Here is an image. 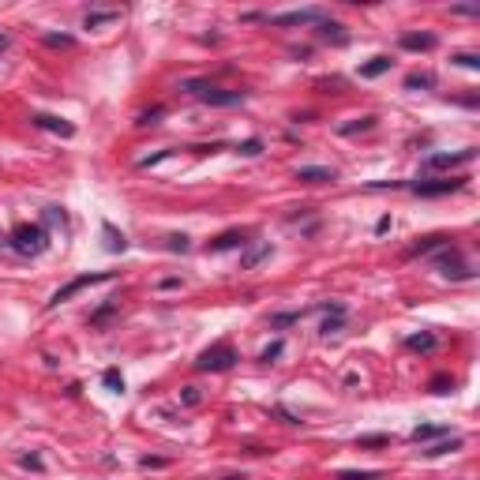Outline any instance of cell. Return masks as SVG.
<instances>
[{
	"label": "cell",
	"instance_id": "cell-1",
	"mask_svg": "<svg viewBox=\"0 0 480 480\" xmlns=\"http://www.w3.org/2000/svg\"><path fill=\"white\" fill-rule=\"evenodd\" d=\"M8 244H12L19 255H41V252L49 248V233H46L41 225H27V222H23V225L12 229Z\"/></svg>",
	"mask_w": 480,
	"mask_h": 480
},
{
	"label": "cell",
	"instance_id": "cell-2",
	"mask_svg": "<svg viewBox=\"0 0 480 480\" xmlns=\"http://www.w3.org/2000/svg\"><path fill=\"white\" fill-rule=\"evenodd\" d=\"M184 91L195 94L206 105H240L244 102V91H225V86H214V83H203V79H188Z\"/></svg>",
	"mask_w": 480,
	"mask_h": 480
},
{
	"label": "cell",
	"instance_id": "cell-3",
	"mask_svg": "<svg viewBox=\"0 0 480 480\" xmlns=\"http://www.w3.org/2000/svg\"><path fill=\"white\" fill-rule=\"evenodd\" d=\"M236 360H240V356H236L233 345H229V342H218V345H211V349H203L199 360H195V368H199V372H229Z\"/></svg>",
	"mask_w": 480,
	"mask_h": 480
},
{
	"label": "cell",
	"instance_id": "cell-4",
	"mask_svg": "<svg viewBox=\"0 0 480 480\" xmlns=\"http://www.w3.org/2000/svg\"><path fill=\"white\" fill-rule=\"evenodd\" d=\"M113 278H116L113 270H98V274H79V278H72L68 286H60V289H57V293H53V297H49V308H57V304L72 300L75 293H83L86 286H98V281H113Z\"/></svg>",
	"mask_w": 480,
	"mask_h": 480
},
{
	"label": "cell",
	"instance_id": "cell-5",
	"mask_svg": "<svg viewBox=\"0 0 480 480\" xmlns=\"http://www.w3.org/2000/svg\"><path fill=\"white\" fill-rule=\"evenodd\" d=\"M319 27L326 23V12L323 8H297V12H281V15H270V27Z\"/></svg>",
	"mask_w": 480,
	"mask_h": 480
},
{
	"label": "cell",
	"instance_id": "cell-6",
	"mask_svg": "<svg viewBox=\"0 0 480 480\" xmlns=\"http://www.w3.org/2000/svg\"><path fill=\"white\" fill-rule=\"evenodd\" d=\"M473 158H476V150L465 147V150H458V154H432L424 161V169H458V166H469Z\"/></svg>",
	"mask_w": 480,
	"mask_h": 480
},
{
	"label": "cell",
	"instance_id": "cell-7",
	"mask_svg": "<svg viewBox=\"0 0 480 480\" xmlns=\"http://www.w3.org/2000/svg\"><path fill=\"white\" fill-rule=\"evenodd\" d=\"M417 195H446V192H458L462 188V180H454V177H443V180H413L409 184Z\"/></svg>",
	"mask_w": 480,
	"mask_h": 480
},
{
	"label": "cell",
	"instance_id": "cell-8",
	"mask_svg": "<svg viewBox=\"0 0 480 480\" xmlns=\"http://www.w3.org/2000/svg\"><path fill=\"white\" fill-rule=\"evenodd\" d=\"M435 267H439L446 278H473V270H469V267L462 263V255H458L454 248H451V252H443L439 259H435Z\"/></svg>",
	"mask_w": 480,
	"mask_h": 480
},
{
	"label": "cell",
	"instance_id": "cell-9",
	"mask_svg": "<svg viewBox=\"0 0 480 480\" xmlns=\"http://www.w3.org/2000/svg\"><path fill=\"white\" fill-rule=\"evenodd\" d=\"M30 120H34L38 128H46V132H53V135H64V139L75 135V124H68V120H60V116H53V113H34Z\"/></svg>",
	"mask_w": 480,
	"mask_h": 480
},
{
	"label": "cell",
	"instance_id": "cell-10",
	"mask_svg": "<svg viewBox=\"0 0 480 480\" xmlns=\"http://www.w3.org/2000/svg\"><path fill=\"white\" fill-rule=\"evenodd\" d=\"M338 173L334 169H326V166H300L297 169V180H308V184H326V180H334Z\"/></svg>",
	"mask_w": 480,
	"mask_h": 480
},
{
	"label": "cell",
	"instance_id": "cell-11",
	"mask_svg": "<svg viewBox=\"0 0 480 480\" xmlns=\"http://www.w3.org/2000/svg\"><path fill=\"white\" fill-rule=\"evenodd\" d=\"M267 255H270V240H263V244H252V248L244 252V259H240V270H252L259 259H267Z\"/></svg>",
	"mask_w": 480,
	"mask_h": 480
},
{
	"label": "cell",
	"instance_id": "cell-12",
	"mask_svg": "<svg viewBox=\"0 0 480 480\" xmlns=\"http://www.w3.org/2000/svg\"><path fill=\"white\" fill-rule=\"evenodd\" d=\"M240 244H244V233L229 229V233H222L218 240H211V252H229V248H240Z\"/></svg>",
	"mask_w": 480,
	"mask_h": 480
},
{
	"label": "cell",
	"instance_id": "cell-13",
	"mask_svg": "<svg viewBox=\"0 0 480 480\" xmlns=\"http://www.w3.org/2000/svg\"><path fill=\"white\" fill-rule=\"evenodd\" d=\"M102 233H105V252H124V248H128V240H124V233H116V229L113 225H102Z\"/></svg>",
	"mask_w": 480,
	"mask_h": 480
},
{
	"label": "cell",
	"instance_id": "cell-14",
	"mask_svg": "<svg viewBox=\"0 0 480 480\" xmlns=\"http://www.w3.org/2000/svg\"><path fill=\"white\" fill-rule=\"evenodd\" d=\"M435 435H446L443 424H420V428H413L409 439H413V443H428V439H435Z\"/></svg>",
	"mask_w": 480,
	"mask_h": 480
},
{
	"label": "cell",
	"instance_id": "cell-15",
	"mask_svg": "<svg viewBox=\"0 0 480 480\" xmlns=\"http://www.w3.org/2000/svg\"><path fill=\"white\" fill-rule=\"evenodd\" d=\"M406 49H435V34H401Z\"/></svg>",
	"mask_w": 480,
	"mask_h": 480
},
{
	"label": "cell",
	"instance_id": "cell-16",
	"mask_svg": "<svg viewBox=\"0 0 480 480\" xmlns=\"http://www.w3.org/2000/svg\"><path fill=\"white\" fill-rule=\"evenodd\" d=\"M383 72H390V57H375L372 64L360 68V79H375V75H383Z\"/></svg>",
	"mask_w": 480,
	"mask_h": 480
},
{
	"label": "cell",
	"instance_id": "cell-17",
	"mask_svg": "<svg viewBox=\"0 0 480 480\" xmlns=\"http://www.w3.org/2000/svg\"><path fill=\"white\" fill-rule=\"evenodd\" d=\"M319 34L326 38V41H338V46H342V41H349V34H345V27H338V23H331V19H326V23H319Z\"/></svg>",
	"mask_w": 480,
	"mask_h": 480
},
{
	"label": "cell",
	"instance_id": "cell-18",
	"mask_svg": "<svg viewBox=\"0 0 480 480\" xmlns=\"http://www.w3.org/2000/svg\"><path fill=\"white\" fill-rule=\"evenodd\" d=\"M406 349H420V353H428V349H435V334H413V338H406Z\"/></svg>",
	"mask_w": 480,
	"mask_h": 480
},
{
	"label": "cell",
	"instance_id": "cell-19",
	"mask_svg": "<svg viewBox=\"0 0 480 480\" xmlns=\"http://www.w3.org/2000/svg\"><path fill=\"white\" fill-rule=\"evenodd\" d=\"M458 446H462V439H454L451 443H435V446H428V451H424V458H439V454H451V451H458Z\"/></svg>",
	"mask_w": 480,
	"mask_h": 480
},
{
	"label": "cell",
	"instance_id": "cell-20",
	"mask_svg": "<svg viewBox=\"0 0 480 480\" xmlns=\"http://www.w3.org/2000/svg\"><path fill=\"white\" fill-rule=\"evenodd\" d=\"M406 86H409V91H417V86H435V75L432 72H413L406 79Z\"/></svg>",
	"mask_w": 480,
	"mask_h": 480
},
{
	"label": "cell",
	"instance_id": "cell-21",
	"mask_svg": "<svg viewBox=\"0 0 480 480\" xmlns=\"http://www.w3.org/2000/svg\"><path fill=\"white\" fill-rule=\"evenodd\" d=\"M432 248H446V236H428V240H420V244L413 248L409 255H424V252H432Z\"/></svg>",
	"mask_w": 480,
	"mask_h": 480
},
{
	"label": "cell",
	"instance_id": "cell-22",
	"mask_svg": "<svg viewBox=\"0 0 480 480\" xmlns=\"http://www.w3.org/2000/svg\"><path fill=\"white\" fill-rule=\"evenodd\" d=\"M102 383H105L109 390H113V394H120V390H124V375H120L116 368H109V372L102 375Z\"/></svg>",
	"mask_w": 480,
	"mask_h": 480
},
{
	"label": "cell",
	"instance_id": "cell-23",
	"mask_svg": "<svg viewBox=\"0 0 480 480\" xmlns=\"http://www.w3.org/2000/svg\"><path fill=\"white\" fill-rule=\"evenodd\" d=\"M342 323H345V312H338L334 319H326V323L319 326V331H323V338H331V334H338V331H342Z\"/></svg>",
	"mask_w": 480,
	"mask_h": 480
},
{
	"label": "cell",
	"instance_id": "cell-24",
	"mask_svg": "<svg viewBox=\"0 0 480 480\" xmlns=\"http://www.w3.org/2000/svg\"><path fill=\"white\" fill-rule=\"evenodd\" d=\"M116 12H94V15H86V30H94V27H102V23H113Z\"/></svg>",
	"mask_w": 480,
	"mask_h": 480
},
{
	"label": "cell",
	"instance_id": "cell-25",
	"mask_svg": "<svg viewBox=\"0 0 480 480\" xmlns=\"http://www.w3.org/2000/svg\"><path fill=\"white\" fill-rule=\"evenodd\" d=\"M236 154L255 158V154H263V143H259V139H248V143H240V147H236Z\"/></svg>",
	"mask_w": 480,
	"mask_h": 480
},
{
	"label": "cell",
	"instance_id": "cell-26",
	"mask_svg": "<svg viewBox=\"0 0 480 480\" xmlns=\"http://www.w3.org/2000/svg\"><path fill=\"white\" fill-rule=\"evenodd\" d=\"M338 480H379L375 469H364V473H353V469H345V473H338Z\"/></svg>",
	"mask_w": 480,
	"mask_h": 480
},
{
	"label": "cell",
	"instance_id": "cell-27",
	"mask_svg": "<svg viewBox=\"0 0 480 480\" xmlns=\"http://www.w3.org/2000/svg\"><path fill=\"white\" fill-rule=\"evenodd\" d=\"M454 64H462V68L476 72V68H480V57H476V53H458V57H454Z\"/></svg>",
	"mask_w": 480,
	"mask_h": 480
},
{
	"label": "cell",
	"instance_id": "cell-28",
	"mask_svg": "<svg viewBox=\"0 0 480 480\" xmlns=\"http://www.w3.org/2000/svg\"><path fill=\"white\" fill-rule=\"evenodd\" d=\"M169 252H188V236H184V233H173V236H169Z\"/></svg>",
	"mask_w": 480,
	"mask_h": 480
},
{
	"label": "cell",
	"instance_id": "cell-29",
	"mask_svg": "<svg viewBox=\"0 0 480 480\" xmlns=\"http://www.w3.org/2000/svg\"><path fill=\"white\" fill-rule=\"evenodd\" d=\"M46 46H53V49H60V46H64V49H68V46H72V38H68V34H49V38H46Z\"/></svg>",
	"mask_w": 480,
	"mask_h": 480
},
{
	"label": "cell",
	"instance_id": "cell-30",
	"mask_svg": "<svg viewBox=\"0 0 480 480\" xmlns=\"http://www.w3.org/2000/svg\"><path fill=\"white\" fill-rule=\"evenodd\" d=\"M158 116H161V109H150V113H143V116L135 120V124H139V128H147V124H154Z\"/></svg>",
	"mask_w": 480,
	"mask_h": 480
},
{
	"label": "cell",
	"instance_id": "cell-31",
	"mask_svg": "<svg viewBox=\"0 0 480 480\" xmlns=\"http://www.w3.org/2000/svg\"><path fill=\"white\" fill-rule=\"evenodd\" d=\"M387 443V435H364V439H360V446H383Z\"/></svg>",
	"mask_w": 480,
	"mask_h": 480
},
{
	"label": "cell",
	"instance_id": "cell-32",
	"mask_svg": "<svg viewBox=\"0 0 480 480\" xmlns=\"http://www.w3.org/2000/svg\"><path fill=\"white\" fill-rule=\"evenodd\" d=\"M19 462H23V469H38V473H41V458H19Z\"/></svg>",
	"mask_w": 480,
	"mask_h": 480
},
{
	"label": "cell",
	"instance_id": "cell-33",
	"mask_svg": "<svg viewBox=\"0 0 480 480\" xmlns=\"http://www.w3.org/2000/svg\"><path fill=\"white\" fill-rule=\"evenodd\" d=\"M278 353H281V342H274V345H270V349H267V353H263V360H267V364H270V360H274Z\"/></svg>",
	"mask_w": 480,
	"mask_h": 480
},
{
	"label": "cell",
	"instance_id": "cell-34",
	"mask_svg": "<svg viewBox=\"0 0 480 480\" xmlns=\"http://www.w3.org/2000/svg\"><path fill=\"white\" fill-rule=\"evenodd\" d=\"M109 315H113V304H105V308H102V312L94 315V323H102V319H109Z\"/></svg>",
	"mask_w": 480,
	"mask_h": 480
},
{
	"label": "cell",
	"instance_id": "cell-35",
	"mask_svg": "<svg viewBox=\"0 0 480 480\" xmlns=\"http://www.w3.org/2000/svg\"><path fill=\"white\" fill-rule=\"evenodd\" d=\"M184 401H188V406H195V401H199V394H195V387L184 390Z\"/></svg>",
	"mask_w": 480,
	"mask_h": 480
},
{
	"label": "cell",
	"instance_id": "cell-36",
	"mask_svg": "<svg viewBox=\"0 0 480 480\" xmlns=\"http://www.w3.org/2000/svg\"><path fill=\"white\" fill-rule=\"evenodd\" d=\"M0 49H8V34H0Z\"/></svg>",
	"mask_w": 480,
	"mask_h": 480
},
{
	"label": "cell",
	"instance_id": "cell-37",
	"mask_svg": "<svg viewBox=\"0 0 480 480\" xmlns=\"http://www.w3.org/2000/svg\"><path fill=\"white\" fill-rule=\"evenodd\" d=\"M225 480H244V476H225Z\"/></svg>",
	"mask_w": 480,
	"mask_h": 480
}]
</instances>
